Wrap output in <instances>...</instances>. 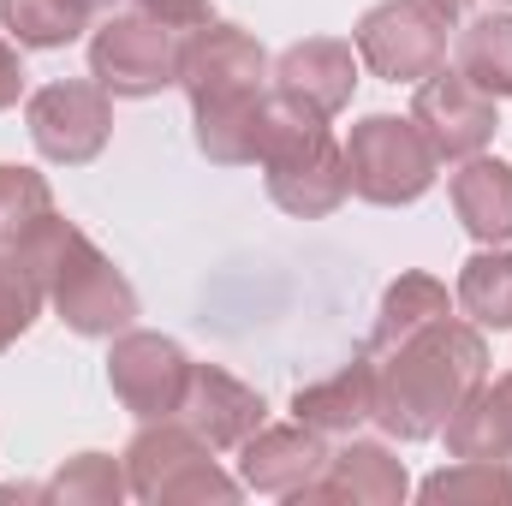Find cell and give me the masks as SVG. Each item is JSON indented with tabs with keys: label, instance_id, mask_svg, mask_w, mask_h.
<instances>
[{
	"label": "cell",
	"instance_id": "cell-22",
	"mask_svg": "<svg viewBox=\"0 0 512 506\" xmlns=\"http://www.w3.org/2000/svg\"><path fill=\"white\" fill-rule=\"evenodd\" d=\"M459 304L477 328H512V251H477L459 268Z\"/></svg>",
	"mask_w": 512,
	"mask_h": 506
},
{
	"label": "cell",
	"instance_id": "cell-11",
	"mask_svg": "<svg viewBox=\"0 0 512 506\" xmlns=\"http://www.w3.org/2000/svg\"><path fill=\"white\" fill-rule=\"evenodd\" d=\"M268 54L251 30L209 18L179 42V90L191 102H221V96H262Z\"/></svg>",
	"mask_w": 512,
	"mask_h": 506
},
{
	"label": "cell",
	"instance_id": "cell-20",
	"mask_svg": "<svg viewBox=\"0 0 512 506\" xmlns=\"http://www.w3.org/2000/svg\"><path fill=\"white\" fill-rule=\"evenodd\" d=\"M441 316H453L447 286H441L435 274H399V280L382 292L376 334H370V346H364V352H376V358H382L387 346H399V340L423 334V328H429V322H441Z\"/></svg>",
	"mask_w": 512,
	"mask_h": 506
},
{
	"label": "cell",
	"instance_id": "cell-8",
	"mask_svg": "<svg viewBox=\"0 0 512 506\" xmlns=\"http://www.w3.org/2000/svg\"><path fill=\"white\" fill-rule=\"evenodd\" d=\"M30 120V143L60 161V167H84L108 149V131H114V108H108V90L102 84H84V78H66V84H42L24 108Z\"/></svg>",
	"mask_w": 512,
	"mask_h": 506
},
{
	"label": "cell",
	"instance_id": "cell-24",
	"mask_svg": "<svg viewBox=\"0 0 512 506\" xmlns=\"http://www.w3.org/2000/svg\"><path fill=\"white\" fill-rule=\"evenodd\" d=\"M131 495L126 465H114L108 453H78L48 477V501L54 506H120Z\"/></svg>",
	"mask_w": 512,
	"mask_h": 506
},
{
	"label": "cell",
	"instance_id": "cell-30",
	"mask_svg": "<svg viewBox=\"0 0 512 506\" xmlns=\"http://www.w3.org/2000/svg\"><path fill=\"white\" fill-rule=\"evenodd\" d=\"M423 6H435V12H441V18H459V12H465V6H471V0H423Z\"/></svg>",
	"mask_w": 512,
	"mask_h": 506
},
{
	"label": "cell",
	"instance_id": "cell-10",
	"mask_svg": "<svg viewBox=\"0 0 512 506\" xmlns=\"http://www.w3.org/2000/svg\"><path fill=\"white\" fill-rule=\"evenodd\" d=\"M411 120L423 131V143L435 149V161H471V155H483V143L501 126L495 120V96H483L465 72H447V66H435L417 84Z\"/></svg>",
	"mask_w": 512,
	"mask_h": 506
},
{
	"label": "cell",
	"instance_id": "cell-1",
	"mask_svg": "<svg viewBox=\"0 0 512 506\" xmlns=\"http://www.w3.org/2000/svg\"><path fill=\"white\" fill-rule=\"evenodd\" d=\"M376 358V352H370ZM489 381V346L471 322H429L423 334L387 346L376 364V423L393 441H429L447 417Z\"/></svg>",
	"mask_w": 512,
	"mask_h": 506
},
{
	"label": "cell",
	"instance_id": "cell-7",
	"mask_svg": "<svg viewBox=\"0 0 512 506\" xmlns=\"http://www.w3.org/2000/svg\"><path fill=\"white\" fill-rule=\"evenodd\" d=\"M90 78L108 96H161L167 84H179V42L173 30H161L155 18L131 12V18H108L90 42Z\"/></svg>",
	"mask_w": 512,
	"mask_h": 506
},
{
	"label": "cell",
	"instance_id": "cell-29",
	"mask_svg": "<svg viewBox=\"0 0 512 506\" xmlns=\"http://www.w3.org/2000/svg\"><path fill=\"white\" fill-rule=\"evenodd\" d=\"M24 96V66H18V54H12V42L0 36V114L12 108Z\"/></svg>",
	"mask_w": 512,
	"mask_h": 506
},
{
	"label": "cell",
	"instance_id": "cell-4",
	"mask_svg": "<svg viewBox=\"0 0 512 506\" xmlns=\"http://www.w3.org/2000/svg\"><path fill=\"white\" fill-rule=\"evenodd\" d=\"M215 447L185 423V417H155L131 435L126 447V483L137 501L185 506V501H239V483L209 459Z\"/></svg>",
	"mask_w": 512,
	"mask_h": 506
},
{
	"label": "cell",
	"instance_id": "cell-5",
	"mask_svg": "<svg viewBox=\"0 0 512 506\" xmlns=\"http://www.w3.org/2000/svg\"><path fill=\"white\" fill-rule=\"evenodd\" d=\"M435 149L423 143L417 120H399V114H370L358 120L346 137V173H352V191L376 209H399V203H417L429 185H435Z\"/></svg>",
	"mask_w": 512,
	"mask_h": 506
},
{
	"label": "cell",
	"instance_id": "cell-23",
	"mask_svg": "<svg viewBox=\"0 0 512 506\" xmlns=\"http://www.w3.org/2000/svg\"><path fill=\"white\" fill-rule=\"evenodd\" d=\"M0 24L18 36V48H66L84 36L90 12L78 0H0Z\"/></svg>",
	"mask_w": 512,
	"mask_h": 506
},
{
	"label": "cell",
	"instance_id": "cell-12",
	"mask_svg": "<svg viewBox=\"0 0 512 506\" xmlns=\"http://www.w3.org/2000/svg\"><path fill=\"white\" fill-rule=\"evenodd\" d=\"M179 417H185L215 453H227V447H245L256 429H262L268 405H262V393L245 387L239 376H227V370H215V364H191V387H185Z\"/></svg>",
	"mask_w": 512,
	"mask_h": 506
},
{
	"label": "cell",
	"instance_id": "cell-13",
	"mask_svg": "<svg viewBox=\"0 0 512 506\" xmlns=\"http://www.w3.org/2000/svg\"><path fill=\"white\" fill-rule=\"evenodd\" d=\"M274 90L316 108L322 120H334L352 90H358V54L352 42H334V36H310V42H292L280 60H274Z\"/></svg>",
	"mask_w": 512,
	"mask_h": 506
},
{
	"label": "cell",
	"instance_id": "cell-2",
	"mask_svg": "<svg viewBox=\"0 0 512 506\" xmlns=\"http://www.w3.org/2000/svg\"><path fill=\"white\" fill-rule=\"evenodd\" d=\"M12 256H18V268L42 286V298L54 304V316H60L72 334H84V340H114V334H126L131 322H137V292H131V280L96 251L66 215H48L36 233H24V239L12 245Z\"/></svg>",
	"mask_w": 512,
	"mask_h": 506
},
{
	"label": "cell",
	"instance_id": "cell-17",
	"mask_svg": "<svg viewBox=\"0 0 512 506\" xmlns=\"http://www.w3.org/2000/svg\"><path fill=\"white\" fill-rule=\"evenodd\" d=\"M453 215L477 245H507L512 239V167L495 155H471L453 173Z\"/></svg>",
	"mask_w": 512,
	"mask_h": 506
},
{
	"label": "cell",
	"instance_id": "cell-31",
	"mask_svg": "<svg viewBox=\"0 0 512 506\" xmlns=\"http://www.w3.org/2000/svg\"><path fill=\"white\" fill-rule=\"evenodd\" d=\"M78 6H84V12H102V6H114V0H78Z\"/></svg>",
	"mask_w": 512,
	"mask_h": 506
},
{
	"label": "cell",
	"instance_id": "cell-15",
	"mask_svg": "<svg viewBox=\"0 0 512 506\" xmlns=\"http://www.w3.org/2000/svg\"><path fill=\"white\" fill-rule=\"evenodd\" d=\"M411 495V477L405 465L387 453L382 441H352L340 453H328L322 477L298 495L304 506H322V501H340V506H399Z\"/></svg>",
	"mask_w": 512,
	"mask_h": 506
},
{
	"label": "cell",
	"instance_id": "cell-9",
	"mask_svg": "<svg viewBox=\"0 0 512 506\" xmlns=\"http://www.w3.org/2000/svg\"><path fill=\"white\" fill-rule=\"evenodd\" d=\"M108 387L114 399L126 405L131 417L155 423V417H179L185 405V387H191V358L167 340V334H114V352H108Z\"/></svg>",
	"mask_w": 512,
	"mask_h": 506
},
{
	"label": "cell",
	"instance_id": "cell-25",
	"mask_svg": "<svg viewBox=\"0 0 512 506\" xmlns=\"http://www.w3.org/2000/svg\"><path fill=\"white\" fill-rule=\"evenodd\" d=\"M54 215V191L42 173L0 161V251H12L24 233H36Z\"/></svg>",
	"mask_w": 512,
	"mask_h": 506
},
{
	"label": "cell",
	"instance_id": "cell-3",
	"mask_svg": "<svg viewBox=\"0 0 512 506\" xmlns=\"http://www.w3.org/2000/svg\"><path fill=\"white\" fill-rule=\"evenodd\" d=\"M262 173H268V197L298 215V221H322L352 197V173H346V149L334 143L328 120L280 90H268V120H262V149H256Z\"/></svg>",
	"mask_w": 512,
	"mask_h": 506
},
{
	"label": "cell",
	"instance_id": "cell-19",
	"mask_svg": "<svg viewBox=\"0 0 512 506\" xmlns=\"http://www.w3.org/2000/svg\"><path fill=\"white\" fill-rule=\"evenodd\" d=\"M197 120V149L221 167H245L262 149V120H268V90L262 96H221V102H191Z\"/></svg>",
	"mask_w": 512,
	"mask_h": 506
},
{
	"label": "cell",
	"instance_id": "cell-26",
	"mask_svg": "<svg viewBox=\"0 0 512 506\" xmlns=\"http://www.w3.org/2000/svg\"><path fill=\"white\" fill-rule=\"evenodd\" d=\"M423 501H512V459H459L453 471L423 477Z\"/></svg>",
	"mask_w": 512,
	"mask_h": 506
},
{
	"label": "cell",
	"instance_id": "cell-6",
	"mask_svg": "<svg viewBox=\"0 0 512 506\" xmlns=\"http://www.w3.org/2000/svg\"><path fill=\"white\" fill-rule=\"evenodd\" d=\"M358 60L387 84H423L447 60V18L423 0H382L358 18Z\"/></svg>",
	"mask_w": 512,
	"mask_h": 506
},
{
	"label": "cell",
	"instance_id": "cell-32",
	"mask_svg": "<svg viewBox=\"0 0 512 506\" xmlns=\"http://www.w3.org/2000/svg\"><path fill=\"white\" fill-rule=\"evenodd\" d=\"M507 6H512V0H507Z\"/></svg>",
	"mask_w": 512,
	"mask_h": 506
},
{
	"label": "cell",
	"instance_id": "cell-27",
	"mask_svg": "<svg viewBox=\"0 0 512 506\" xmlns=\"http://www.w3.org/2000/svg\"><path fill=\"white\" fill-rule=\"evenodd\" d=\"M36 316H42V286L18 268L12 251H0V352H12Z\"/></svg>",
	"mask_w": 512,
	"mask_h": 506
},
{
	"label": "cell",
	"instance_id": "cell-16",
	"mask_svg": "<svg viewBox=\"0 0 512 506\" xmlns=\"http://www.w3.org/2000/svg\"><path fill=\"white\" fill-rule=\"evenodd\" d=\"M292 411H298V423L316 429V435H352L358 423L376 417V358L358 352L346 370H334L328 381L298 387Z\"/></svg>",
	"mask_w": 512,
	"mask_h": 506
},
{
	"label": "cell",
	"instance_id": "cell-28",
	"mask_svg": "<svg viewBox=\"0 0 512 506\" xmlns=\"http://www.w3.org/2000/svg\"><path fill=\"white\" fill-rule=\"evenodd\" d=\"M137 12H143V18H155V24H161V30H173V36H179V30H203V24L215 18V12H209V0H137Z\"/></svg>",
	"mask_w": 512,
	"mask_h": 506
},
{
	"label": "cell",
	"instance_id": "cell-21",
	"mask_svg": "<svg viewBox=\"0 0 512 506\" xmlns=\"http://www.w3.org/2000/svg\"><path fill=\"white\" fill-rule=\"evenodd\" d=\"M459 72L483 96H512V12H483L459 36Z\"/></svg>",
	"mask_w": 512,
	"mask_h": 506
},
{
	"label": "cell",
	"instance_id": "cell-14",
	"mask_svg": "<svg viewBox=\"0 0 512 506\" xmlns=\"http://www.w3.org/2000/svg\"><path fill=\"white\" fill-rule=\"evenodd\" d=\"M322 465H328V447H322V435L304 429V423H280V429L262 423L251 441H245V459H239L245 489L280 495V501H298V495L322 477Z\"/></svg>",
	"mask_w": 512,
	"mask_h": 506
},
{
	"label": "cell",
	"instance_id": "cell-18",
	"mask_svg": "<svg viewBox=\"0 0 512 506\" xmlns=\"http://www.w3.org/2000/svg\"><path fill=\"white\" fill-rule=\"evenodd\" d=\"M447 453L453 459H512V370L495 387L483 381L453 417H447Z\"/></svg>",
	"mask_w": 512,
	"mask_h": 506
}]
</instances>
